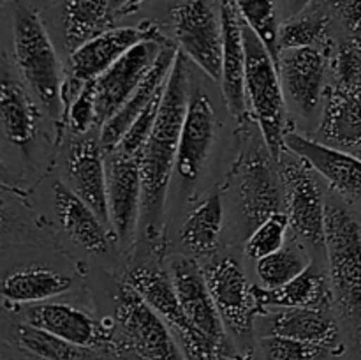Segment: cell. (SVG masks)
I'll use <instances>...</instances> for the list:
<instances>
[{
  "label": "cell",
  "instance_id": "37",
  "mask_svg": "<svg viewBox=\"0 0 361 360\" xmlns=\"http://www.w3.org/2000/svg\"><path fill=\"white\" fill-rule=\"evenodd\" d=\"M164 90L159 92V94L152 99L150 104L141 112V115L134 120L133 126L129 127L126 136L122 138L120 145L116 147V150L129 155H137V157H140V152L143 150L145 143H147L152 131H154L155 120H157L159 109H161V104H162V97H164Z\"/></svg>",
  "mask_w": 361,
  "mask_h": 360
},
{
  "label": "cell",
  "instance_id": "33",
  "mask_svg": "<svg viewBox=\"0 0 361 360\" xmlns=\"http://www.w3.org/2000/svg\"><path fill=\"white\" fill-rule=\"evenodd\" d=\"M334 352L324 346L281 337L261 335L250 352L249 360H328Z\"/></svg>",
  "mask_w": 361,
  "mask_h": 360
},
{
  "label": "cell",
  "instance_id": "2",
  "mask_svg": "<svg viewBox=\"0 0 361 360\" xmlns=\"http://www.w3.org/2000/svg\"><path fill=\"white\" fill-rule=\"evenodd\" d=\"M14 59L23 83L51 119L62 120V71L59 53L41 14L30 0H9Z\"/></svg>",
  "mask_w": 361,
  "mask_h": 360
},
{
  "label": "cell",
  "instance_id": "11",
  "mask_svg": "<svg viewBox=\"0 0 361 360\" xmlns=\"http://www.w3.org/2000/svg\"><path fill=\"white\" fill-rule=\"evenodd\" d=\"M331 48H284L277 59L288 112L309 120L323 113Z\"/></svg>",
  "mask_w": 361,
  "mask_h": 360
},
{
  "label": "cell",
  "instance_id": "14",
  "mask_svg": "<svg viewBox=\"0 0 361 360\" xmlns=\"http://www.w3.org/2000/svg\"><path fill=\"white\" fill-rule=\"evenodd\" d=\"M169 275L190 323L222 352L235 353L224 321L208 288L203 267L197 263L196 258L173 256L169 260Z\"/></svg>",
  "mask_w": 361,
  "mask_h": 360
},
{
  "label": "cell",
  "instance_id": "32",
  "mask_svg": "<svg viewBox=\"0 0 361 360\" xmlns=\"http://www.w3.org/2000/svg\"><path fill=\"white\" fill-rule=\"evenodd\" d=\"M312 261L307 258L302 246L286 244L277 253L256 261V272L261 286L267 289H277L302 274Z\"/></svg>",
  "mask_w": 361,
  "mask_h": 360
},
{
  "label": "cell",
  "instance_id": "19",
  "mask_svg": "<svg viewBox=\"0 0 361 360\" xmlns=\"http://www.w3.org/2000/svg\"><path fill=\"white\" fill-rule=\"evenodd\" d=\"M222 21V94L229 113L242 124L247 122L245 94V42H243V18L233 0H217Z\"/></svg>",
  "mask_w": 361,
  "mask_h": 360
},
{
  "label": "cell",
  "instance_id": "13",
  "mask_svg": "<svg viewBox=\"0 0 361 360\" xmlns=\"http://www.w3.org/2000/svg\"><path fill=\"white\" fill-rule=\"evenodd\" d=\"M109 226L122 247L133 246L143 212V179L137 155L106 152Z\"/></svg>",
  "mask_w": 361,
  "mask_h": 360
},
{
  "label": "cell",
  "instance_id": "29",
  "mask_svg": "<svg viewBox=\"0 0 361 360\" xmlns=\"http://www.w3.org/2000/svg\"><path fill=\"white\" fill-rule=\"evenodd\" d=\"M56 9L63 46L69 53L109 30L111 25V0H59Z\"/></svg>",
  "mask_w": 361,
  "mask_h": 360
},
{
  "label": "cell",
  "instance_id": "20",
  "mask_svg": "<svg viewBox=\"0 0 361 360\" xmlns=\"http://www.w3.org/2000/svg\"><path fill=\"white\" fill-rule=\"evenodd\" d=\"M286 148L302 155L341 196L361 203V157L300 133L286 134Z\"/></svg>",
  "mask_w": 361,
  "mask_h": 360
},
{
  "label": "cell",
  "instance_id": "26",
  "mask_svg": "<svg viewBox=\"0 0 361 360\" xmlns=\"http://www.w3.org/2000/svg\"><path fill=\"white\" fill-rule=\"evenodd\" d=\"M73 277L66 272L42 265H25L4 272L2 296L6 306L23 307L48 302L73 288Z\"/></svg>",
  "mask_w": 361,
  "mask_h": 360
},
{
  "label": "cell",
  "instance_id": "38",
  "mask_svg": "<svg viewBox=\"0 0 361 360\" xmlns=\"http://www.w3.org/2000/svg\"><path fill=\"white\" fill-rule=\"evenodd\" d=\"M360 41L349 39L337 53V90L361 97V49Z\"/></svg>",
  "mask_w": 361,
  "mask_h": 360
},
{
  "label": "cell",
  "instance_id": "8",
  "mask_svg": "<svg viewBox=\"0 0 361 360\" xmlns=\"http://www.w3.org/2000/svg\"><path fill=\"white\" fill-rule=\"evenodd\" d=\"M208 288L215 300L229 337L242 344V353L249 356L256 334V321L263 314L259 302L236 258L215 254L203 267Z\"/></svg>",
  "mask_w": 361,
  "mask_h": 360
},
{
  "label": "cell",
  "instance_id": "6",
  "mask_svg": "<svg viewBox=\"0 0 361 360\" xmlns=\"http://www.w3.org/2000/svg\"><path fill=\"white\" fill-rule=\"evenodd\" d=\"M113 328L120 355L137 360H185L164 318L129 284L120 282L113 293Z\"/></svg>",
  "mask_w": 361,
  "mask_h": 360
},
{
  "label": "cell",
  "instance_id": "43",
  "mask_svg": "<svg viewBox=\"0 0 361 360\" xmlns=\"http://www.w3.org/2000/svg\"><path fill=\"white\" fill-rule=\"evenodd\" d=\"M143 2H147V0H130V2L127 4L126 7H123V9H122V13H120V14H126V13H134V11H136L137 7H140L141 4H143Z\"/></svg>",
  "mask_w": 361,
  "mask_h": 360
},
{
  "label": "cell",
  "instance_id": "24",
  "mask_svg": "<svg viewBox=\"0 0 361 360\" xmlns=\"http://www.w3.org/2000/svg\"><path fill=\"white\" fill-rule=\"evenodd\" d=\"M27 85L13 78L4 66L0 81V119H2L4 138L7 143L27 150L39 133L37 102L34 94L27 90Z\"/></svg>",
  "mask_w": 361,
  "mask_h": 360
},
{
  "label": "cell",
  "instance_id": "7",
  "mask_svg": "<svg viewBox=\"0 0 361 360\" xmlns=\"http://www.w3.org/2000/svg\"><path fill=\"white\" fill-rule=\"evenodd\" d=\"M284 187V212L296 239L314 249H324L326 208L323 176L302 155L284 148L277 161Z\"/></svg>",
  "mask_w": 361,
  "mask_h": 360
},
{
  "label": "cell",
  "instance_id": "16",
  "mask_svg": "<svg viewBox=\"0 0 361 360\" xmlns=\"http://www.w3.org/2000/svg\"><path fill=\"white\" fill-rule=\"evenodd\" d=\"M217 136L214 104L203 88H190L189 104L176 155V175L182 182H194L207 164Z\"/></svg>",
  "mask_w": 361,
  "mask_h": 360
},
{
  "label": "cell",
  "instance_id": "42",
  "mask_svg": "<svg viewBox=\"0 0 361 360\" xmlns=\"http://www.w3.org/2000/svg\"><path fill=\"white\" fill-rule=\"evenodd\" d=\"M129 2H130V0H111V13L113 14H120V13H122L123 7H126Z\"/></svg>",
  "mask_w": 361,
  "mask_h": 360
},
{
  "label": "cell",
  "instance_id": "41",
  "mask_svg": "<svg viewBox=\"0 0 361 360\" xmlns=\"http://www.w3.org/2000/svg\"><path fill=\"white\" fill-rule=\"evenodd\" d=\"M217 360H249V356L243 353H222L217 356Z\"/></svg>",
  "mask_w": 361,
  "mask_h": 360
},
{
  "label": "cell",
  "instance_id": "1",
  "mask_svg": "<svg viewBox=\"0 0 361 360\" xmlns=\"http://www.w3.org/2000/svg\"><path fill=\"white\" fill-rule=\"evenodd\" d=\"M189 95V59L178 52L166 85L154 131L145 143L143 150L140 152L141 179H143L141 224L147 239L155 246L162 235L166 196H168L173 169L176 168V155H178Z\"/></svg>",
  "mask_w": 361,
  "mask_h": 360
},
{
  "label": "cell",
  "instance_id": "5",
  "mask_svg": "<svg viewBox=\"0 0 361 360\" xmlns=\"http://www.w3.org/2000/svg\"><path fill=\"white\" fill-rule=\"evenodd\" d=\"M245 42V94L250 113L259 126L268 150L279 161L286 148L288 104L277 64L259 35L243 21Z\"/></svg>",
  "mask_w": 361,
  "mask_h": 360
},
{
  "label": "cell",
  "instance_id": "36",
  "mask_svg": "<svg viewBox=\"0 0 361 360\" xmlns=\"http://www.w3.org/2000/svg\"><path fill=\"white\" fill-rule=\"evenodd\" d=\"M60 124L74 136H87L94 127H99L95 80L85 85L80 95L73 101V104L66 109Z\"/></svg>",
  "mask_w": 361,
  "mask_h": 360
},
{
  "label": "cell",
  "instance_id": "28",
  "mask_svg": "<svg viewBox=\"0 0 361 360\" xmlns=\"http://www.w3.org/2000/svg\"><path fill=\"white\" fill-rule=\"evenodd\" d=\"M224 226V201L215 189L187 215L180 228L178 240L194 258H214L221 244Z\"/></svg>",
  "mask_w": 361,
  "mask_h": 360
},
{
  "label": "cell",
  "instance_id": "44",
  "mask_svg": "<svg viewBox=\"0 0 361 360\" xmlns=\"http://www.w3.org/2000/svg\"><path fill=\"white\" fill-rule=\"evenodd\" d=\"M30 2H32V4H34V2H46V4H56V2H59V0H30Z\"/></svg>",
  "mask_w": 361,
  "mask_h": 360
},
{
  "label": "cell",
  "instance_id": "25",
  "mask_svg": "<svg viewBox=\"0 0 361 360\" xmlns=\"http://www.w3.org/2000/svg\"><path fill=\"white\" fill-rule=\"evenodd\" d=\"M254 293L261 309H277V307H309V309L334 311V293L328 270L319 265L310 263L300 275L288 284L277 289H267L254 286Z\"/></svg>",
  "mask_w": 361,
  "mask_h": 360
},
{
  "label": "cell",
  "instance_id": "39",
  "mask_svg": "<svg viewBox=\"0 0 361 360\" xmlns=\"http://www.w3.org/2000/svg\"><path fill=\"white\" fill-rule=\"evenodd\" d=\"M335 23H341L351 39L361 41V0H319Z\"/></svg>",
  "mask_w": 361,
  "mask_h": 360
},
{
  "label": "cell",
  "instance_id": "21",
  "mask_svg": "<svg viewBox=\"0 0 361 360\" xmlns=\"http://www.w3.org/2000/svg\"><path fill=\"white\" fill-rule=\"evenodd\" d=\"M178 52V46L171 44L169 41L166 42L161 55L155 60V64L152 66V69L148 71L147 76L143 78L140 87L130 94V97L123 102L122 108H120L115 115L109 116V119L102 124L101 129H99V140H101L104 152H111L118 147L120 141L126 136V133L129 131V127L133 126L134 120L141 115V112L150 104V101L159 94V92L164 90L166 85H168L173 66H175Z\"/></svg>",
  "mask_w": 361,
  "mask_h": 360
},
{
  "label": "cell",
  "instance_id": "27",
  "mask_svg": "<svg viewBox=\"0 0 361 360\" xmlns=\"http://www.w3.org/2000/svg\"><path fill=\"white\" fill-rule=\"evenodd\" d=\"M321 143L361 154V97L331 90L326 97L319 124Z\"/></svg>",
  "mask_w": 361,
  "mask_h": 360
},
{
  "label": "cell",
  "instance_id": "17",
  "mask_svg": "<svg viewBox=\"0 0 361 360\" xmlns=\"http://www.w3.org/2000/svg\"><path fill=\"white\" fill-rule=\"evenodd\" d=\"M66 172L71 189L109 226L106 152L101 140L78 136L67 152Z\"/></svg>",
  "mask_w": 361,
  "mask_h": 360
},
{
  "label": "cell",
  "instance_id": "22",
  "mask_svg": "<svg viewBox=\"0 0 361 360\" xmlns=\"http://www.w3.org/2000/svg\"><path fill=\"white\" fill-rule=\"evenodd\" d=\"M53 201L60 226L74 244L92 254L108 253L109 226L92 210L90 205L62 182L53 186Z\"/></svg>",
  "mask_w": 361,
  "mask_h": 360
},
{
  "label": "cell",
  "instance_id": "40",
  "mask_svg": "<svg viewBox=\"0 0 361 360\" xmlns=\"http://www.w3.org/2000/svg\"><path fill=\"white\" fill-rule=\"evenodd\" d=\"M314 0H286V9H288V18L296 16L298 13H302L305 7H309Z\"/></svg>",
  "mask_w": 361,
  "mask_h": 360
},
{
  "label": "cell",
  "instance_id": "34",
  "mask_svg": "<svg viewBox=\"0 0 361 360\" xmlns=\"http://www.w3.org/2000/svg\"><path fill=\"white\" fill-rule=\"evenodd\" d=\"M238 9L240 16L247 25L254 28L261 41L267 44L277 64L281 46H279V32H281V20H279L277 2L275 0H233Z\"/></svg>",
  "mask_w": 361,
  "mask_h": 360
},
{
  "label": "cell",
  "instance_id": "31",
  "mask_svg": "<svg viewBox=\"0 0 361 360\" xmlns=\"http://www.w3.org/2000/svg\"><path fill=\"white\" fill-rule=\"evenodd\" d=\"M334 18L330 11L314 0L309 7L296 16L286 18L279 32V46L284 48H305V46H321L331 48V30H334Z\"/></svg>",
  "mask_w": 361,
  "mask_h": 360
},
{
  "label": "cell",
  "instance_id": "30",
  "mask_svg": "<svg viewBox=\"0 0 361 360\" xmlns=\"http://www.w3.org/2000/svg\"><path fill=\"white\" fill-rule=\"evenodd\" d=\"M9 337L16 348L35 360H92L97 353L60 339L59 335L23 320L11 325Z\"/></svg>",
  "mask_w": 361,
  "mask_h": 360
},
{
  "label": "cell",
  "instance_id": "10",
  "mask_svg": "<svg viewBox=\"0 0 361 360\" xmlns=\"http://www.w3.org/2000/svg\"><path fill=\"white\" fill-rule=\"evenodd\" d=\"M171 25L180 52L212 80H222V21L219 4L183 0L171 9Z\"/></svg>",
  "mask_w": 361,
  "mask_h": 360
},
{
  "label": "cell",
  "instance_id": "9",
  "mask_svg": "<svg viewBox=\"0 0 361 360\" xmlns=\"http://www.w3.org/2000/svg\"><path fill=\"white\" fill-rule=\"evenodd\" d=\"M157 35H162L159 28L150 21H145L137 27L109 28V30L95 35L90 41L83 42L80 48L71 52L62 85L63 113L73 104L74 99L80 95L85 85L97 80L123 53L129 52L137 42L157 37Z\"/></svg>",
  "mask_w": 361,
  "mask_h": 360
},
{
  "label": "cell",
  "instance_id": "3",
  "mask_svg": "<svg viewBox=\"0 0 361 360\" xmlns=\"http://www.w3.org/2000/svg\"><path fill=\"white\" fill-rule=\"evenodd\" d=\"M324 253L334 311L355 339L361 360V224L344 205L335 201H328Z\"/></svg>",
  "mask_w": 361,
  "mask_h": 360
},
{
  "label": "cell",
  "instance_id": "23",
  "mask_svg": "<svg viewBox=\"0 0 361 360\" xmlns=\"http://www.w3.org/2000/svg\"><path fill=\"white\" fill-rule=\"evenodd\" d=\"M126 281L164 318L176 339L200 332L187 318L169 272H164L159 265L140 263L127 272Z\"/></svg>",
  "mask_w": 361,
  "mask_h": 360
},
{
  "label": "cell",
  "instance_id": "4",
  "mask_svg": "<svg viewBox=\"0 0 361 360\" xmlns=\"http://www.w3.org/2000/svg\"><path fill=\"white\" fill-rule=\"evenodd\" d=\"M233 219L240 239L250 233L277 212H284V187L274 155L263 136L243 148L228 179Z\"/></svg>",
  "mask_w": 361,
  "mask_h": 360
},
{
  "label": "cell",
  "instance_id": "18",
  "mask_svg": "<svg viewBox=\"0 0 361 360\" xmlns=\"http://www.w3.org/2000/svg\"><path fill=\"white\" fill-rule=\"evenodd\" d=\"M264 321L263 335H281L310 344L324 346L334 355L344 352L341 323L334 311L309 309V307H277L261 314Z\"/></svg>",
  "mask_w": 361,
  "mask_h": 360
},
{
  "label": "cell",
  "instance_id": "12",
  "mask_svg": "<svg viewBox=\"0 0 361 360\" xmlns=\"http://www.w3.org/2000/svg\"><path fill=\"white\" fill-rule=\"evenodd\" d=\"M23 321L59 335L60 339L92 349L120 356L113 323L99 321L87 311L66 302H39L23 306Z\"/></svg>",
  "mask_w": 361,
  "mask_h": 360
},
{
  "label": "cell",
  "instance_id": "35",
  "mask_svg": "<svg viewBox=\"0 0 361 360\" xmlns=\"http://www.w3.org/2000/svg\"><path fill=\"white\" fill-rule=\"evenodd\" d=\"M289 228V219L286 212H277L267 221L261 222L245 240V256L257 261L264 256L277 253L286 246Z\"/></svg>",
  "mask_w": 361,
  "mask_h": 360
},
{
  "label": "cell",
  "instance_id": "45",
  "mask_svg": "<svg viewBox=\"0 0 361 360\" xmlns=\"http://www.w3.org/2000/svg\"><path fill=\"white\" fill-rule=\"evenodd\" d=\"M358 157H361V154H360V155H358Z\"/></svg>",
  "mask_w": 361,
  "mask_h": 360
},
{
  "label": "cell",
  "instance_id": "15",
  "mask_svg": "<svg viewBox=\"0 0 361 360\" xmlns=\"http://www.w3.org/2000/svg\"><path fill=\"white\" fill-rule=\"evenodd\" d=\"M166 42L168 39L164 35L137 42L95 80L99 129L109 116H113L122 108L123 102L140 87L143 78L161 55Z\"/></svg>",
  "mask_w": 361,
  "mask_h": 360
}]
</instances>
